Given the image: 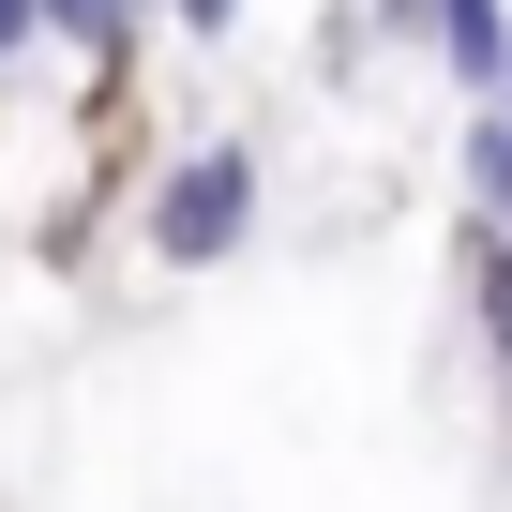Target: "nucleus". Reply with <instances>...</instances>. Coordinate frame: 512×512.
Returning <instances> with one entry per match:
<instances>
[{
    "instance_id": "obj_5",
    "label": "nucleus",
    "mask_w": 512,
    "mask_h": 512,
    "mask_svg": "<svg viewBox=\"0 0 512 512\" xmlns=\"http://www.w3.org/2000/svg\"><path fill=\"white\" fill-rule=\"evenodd\" d=\"M46 31H61V46H121V31H136V0H46Z\"/></svg>"
},
{
    "instance_id": "obj_6",
    "label": "nucleus",
    "mask_w": 512,
    "mask_h": 512,
    "mask_svg": "<svg viewBox=\"0 0 512 512\" xmlns=\"http://www.w3.org/2000/svg\"><path fill=\"white\" fill-rule=\"evenodd\" d=\"M166 16H181V31H226V16H241V0H166Z\"/></svg>"
},
{
    "instance_id": "obj_4",
    "label": "nucleus",
    "mask_w": 512,
    "mask_h": 512,
    "mask_svg": "<svg viewBox=\"0 0 512 512\" xmlns=\"http://www.w3.org/2000/svg\"><path fill=\"white\" fill-rule=\"evenodd\" d=\"M467 287H482V347H497V377H512V241H497V226L467 241Z\"/></svg>"
},
{
    "instance_id": "obj_3",
    "label": "nucleus",
    "mask_w": 512,
    "mask_h": 512,
    "mask_svg": "<svg viewBox=\"0 0 512 512\" xmlns=\"http://www.w3.org/2000/svg\"><path fill=\"white\" fill-rule=\"evenodd\" d=\"M452 166H467V211H482V226L512 241V121H497V106H467V136H452Z\"/></svg>"
},
{
    "instance_id": "obj_2",
    "label": "nucleus",
    "mask_w": 512,
    "mask_h": 512,
    "mask_svg": "<svg viewBox=\"0 0 512 512\" xmlns=\"http://www.w3.org/2000/svg\"><path fill=\"white\" fill-rule=\"evenodd\" d=\"M377 31H407L467 106H497V76H512V0H377Z\"/></svg>"
},
{
    "instance_id": "obj_1",
    "label": "nucleus",
    "mask_w": 512,
    "mask_h": 512,
    "mask_svg": "<svg viewBox=\"0 0 512 512\" xmlns=\"http://www.w3.org/2000/svg\"><path fill=\"white\" fill-rule=\"evenodd\" d=\"M241 241H256V151L211 136V151H181L151 181V256H166V272H226Z\"/></svg>"
}]
</instances>
